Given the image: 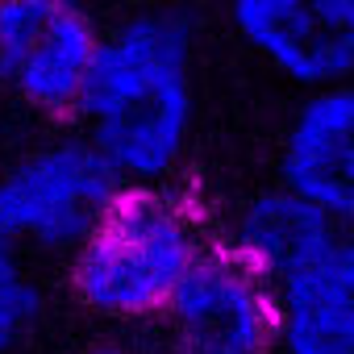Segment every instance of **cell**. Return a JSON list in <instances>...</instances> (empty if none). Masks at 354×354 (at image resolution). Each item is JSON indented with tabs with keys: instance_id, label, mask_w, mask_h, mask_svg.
Returning <instances> with one entry per match:
<instances>
[{
	"instance_id": "5",
	"label": "cell",
	"mask_w": 354,
	"mask_h": 354,
	"mask_svg": "<svg viewBox=\"0 0 354 354\" xmlns=\"http://www.w3.org/2000/svg\"><path fill=\"white\" fill-rule=\"evenodd\" d=\"M154 325L167 354H275V288L213 242Z\"/></svg>"
},
{
	"instance_id": "2",
	"label": "cell",
	"mask_w": 354,
	"mask_h": 354,
	"mask_svg": "<svg viewBox=\"0 0 354 354\" xmlns=\"http://www.w3.org/2000/svg\"><path fill=\"white\" fill-rule=\"evenodd\" d=\"M213 242L217 230L192 196L167 184L125 188L67 259V283L84 313L113 325H150Z\"/></svg>"
},
{
	"instance_id": "8",
	"label": "cell",
	"mask_w": 354,
	"mask_h": 354,
	"mask_svg": "<svg viewBox=\"0 0 354 354\" xmlns=\"http://www.w3.org/2000/svg\"><path fill=\"white\" fill-rule=\"evenodd\" d=\"M275 354H354V230L275 283Z\"/></svg>"
},
{
	"instance_id": "1",
	"label": "cell",
	"mask_w": 354,
	"mask_h": 354,
	"mask_svg": "<svg viewBox=\"0 0 354 354\" xmlns=\"http://www.w3.org/2000/svg\"><path fill=\"white\" fill-rule=\"evenodd\" d=\"M196 34L175 9H146L100 34L75 129L129 188L171 184L196 129Z\"/></svg>"
},
{
	"instance_id": "6",
	"label": "cell",
	"mask_w": 354,
	"mask_h": 354,
	"mask_svg": "<svg viewBox=\"0 0 354 354\" xmlns=\"http://www.w3.org/2000/svg\"><path fill=\"white\" fill-rule=\"evenodd\" d=\"M230 26L304 96L354 84V0H230Z\"/></svg>"
},
{
	"instance_id": "10",
	"label": "cell",
	"mask_w": 354,
	"mask_h": 354,
	"mask_svg": "<svg viewBox=\"0 0 354 354\" xmlns=\"http://www.w3.org/2000/svg\"><path fill=\"white\" fill-rule=\"evenodd\" d=\"M46 292L30 267V254L0 242V354H17L42 325Z\"/></svg>"
},
{
	"instance_id": "3",
	"label": "cell",
	"mask_w": 354,
	"mask_h": 354,
	"mask_svg": "<svg viewBox=\"0 0 354 354\" xmlns=\"http://www.w3.org/2000/svg\"><path fill=\"white\" fill-rule=\"evenodd\" d=\"M125 188L88 133H55L0 167V242L21 254L71 259Z\"/></svg>"
},
{
	"instance_id": "7",
	"label": "cell",
	"mask_w": 354,
	"mask_h": 354,
	"mask_svg": "<svg viewBox=\"0 0 354 354\" xmlns=\"http://www.w3.org/2000/svg\"><path fill=\"white\" fill-rule=\"evenodd\" d=\"M279 184L354 230V84L308 92L279 146Z\"/></svg>"
},
{
	"instance_id": "4",
	"label": "cell",
	"mask_w": 354,
	"mask_h": 354,
	"mask_svg": "<svg viewBox=\"0 0 354 354\" xmlns=\"http://www.w3.org/2000/svg\"><path fill=\"white\" fill-rule=\"evenodd\" d=\"M100 30L80 0H0V88L21 109L75 117Z\"/></svg>"
},
{
	"instance_id": "11",
	"label": "cell",
	"mask_w": 354,
	"mask_h": 354,
	"mask_svg": "<svg viewBox=\"0 0 354 354\" xmlns=\"http://www.w3.org/2000/svg\"><path fill=\"white\" fill-rule=\"evenodd\" d=\"M75 354H167L162 346H142V342H92Z\"/></svg>"
},
{
	"instance_id": "9",
	"label": "cell",
	"mask_w": 354,
	"mask_h": 354,
	"mask_svg": "<svg viewBox=\"0 0 354 354\" xmlns=\"http://www.w3.org/2000/svg\"><path fill=\"white\" fill-rule=\"evenodd\" d=\"M333 234L337 225L321 209H313L288 184H271L246 196L225 217V225L217 230V246L275 288L300 263H308Z\"/></svg>"
}]
</instances>
